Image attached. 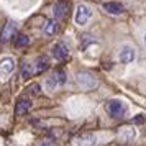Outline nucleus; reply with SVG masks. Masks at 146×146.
<instances>
[{
    "mask_svg": "<svg viewBox=\"0 0 146 146\" xmlns=\"http://www.w3.org/2000/svg\"><path fill=\"white\" fill-rule=\"evenodd\" d=\"M105 110L107 113L110 115V117H113V118H118V117H121L123 113H125V104L121 102V100L118 99H112V100H108L105 104Z\"/></svg>",
    "mask_w": 146,
    "mask_h": 146,
    "instance_id": "nucleus-1",
    "label": "nucleus"
},
{
    "mask_svg": "<svg viewBox=\"0 0 146 146\" xmlns=\"http://www.w3.org/2000/svg\"><path fill=\"white\" fill-rule=\"evenodd\" d=\"M64 82H66V74H64V71L56 69V71L51 74V77H48L46 79V89L48 90H54L56 87L62 86Z\"/></svg>",
    "mask_w": 146,
    "mask_h": 146,
    "instance_id": "nucleus-2",
    "label": "nucleus"
},
{
    "mask_svg": "<svg viewBox=\"0 0 146 146\" xmlns=\"http://www.w3.org/2000/svg\"><path fill=\"white\" fill-rule=\"evenodd\" d=\"M136 58V51H135V48L130 46V44H123V46H120L118 49V59L120 62H123V64H130L133 62Z\"/></svg>",
    "mask_w": 146,
    "mask_h": 146,
    "instance_id": "nucleus-3",
    "label": "nucleus"
},
{
    "mask_svg": "<svg viewBox=\"0 0 146 146\" xmlns=\"http://www.w3.org/2000/svg\"><path fill=\"white\" fill-rule=\"evenodd\" d=\"M90 17H92V12H90V8L87 7V5H79V7L76 8V15H74V21L82 27V25H86L87 21L90 20Z\"/></svg>",
    "mask_w": 146,
    "mask_h": 146,
    "instance_id": "nucleus-4",
    "label": "nucleus"
},
{
    "mask_svg": "<svg viewBox=\"0 0 146 146\" xmlns=\"http://www.w3.org/2000/svg\"><path fill=\"white\" fill-rule=\"evenodd\" d=\"M77 82H79L80 87H84L86 90H90L94 87H97V79H95V76H92L90 72H79L77 74Z\"/></svg>",
    "mask_w": 146,
    "mask_h": 146,
    "instance_id": "nucleus-5",
    "label": "nucleus"
},
{
    "mask_svg": "<svg viewBox=\"0 0 146 146\" xmlns=\"http://www.w3.org/2000/svg\"><path fill=\"white\" fill-rule=\"evenodd\" d=\"M15 33H17V25L13 21H7L0 31V43H7L12 38H15Z\"/></svg>",
    "mask_w": 146,
    "mask_h": 146,
    "instance_id": "nucleus-6",
    "label": "nucleus"
},
{
    "mask_svg": "<svg viewBox=\"0 0 146 146\" xmlns=\"http://www.w3.org/2000/svg\"><path fill=\"white\" fill-rule=\"evenodd\" d=\"M51 53H53V58L56 61H66L69 59V48L64 44V43H56L51 49Z\"/></svg>",
    "mask_w": 146,
    "mask_h": 146,
    "instance_id": "nucleus-7",
    "label": "nucleus"
},
{
    "mask_svg": "<svg viewBox=\"0 0 146 146\" xmlns=\"http://www.w3.org/2000/svg\"><path fill=\"white\" fill-rule=\"evenodd\" d=\"M13 69H15L13 58L5 56V58H2V59H0V76H2V77H7V76H10V74L13 72Z\"/></svg>",
    "mask_w": 146,
    "mask_h": 146,
    "instance_id": "nucleus-8",
    "label": "nucleus"
},
{
    "mask_svg": "<svg viewBox=\"0 0 146 146\" xmlns=\"http://www.w3.org/2000/svg\"><path fill=\"white\" fill-rule=\"evenodd\" d=\"M31 108V100L28 99V97H20V99L17 100V104H15V115H25Z\"/></svg>",
    "mask_w": 146,
    "mask_h": 146,
    "instance_id": "nucleus-9",
    "label": "nucleus"
},
{
    "mask_svg": "<svg viewBox=\"0 0 146 146\" xmlns=\"http://www.w3.org/2000/svg\"><path fill=\"white\" fill-rule=\"evenodd\" d=\"M95 141H97L95 135H92V133H82V135H79L77 138L74 139V146H94Z\"/></svg>",
    "mask_w": 146,
    "mask_h": 146,
    "instance_id": "nucleus-10",
    "label": "nucleus"
},
{
    "mask_svg": "<svg viewBox=\"0 0 146 146\" xmlns=\"http://www.w3.org/2000/svg\"><path fill=\"white\" fill-rule=\"evenodd\" d=\"M102 8L110 15H121L125 12V7H123L120 2H105V3L102 5Z\"/></svg>",
    "mask_w": 146,
    "mask_h": 146,
    "instance_id": "nucleus-11",
    "label": "nucleus"
},
{
    "mask_svg": "<svg viewBox=\"0 0 146 146\" xmlns=\"http://www.w3.org/2000/svg\"><path fill=\"white\" fill-rule=\"evenodd\" d=\"M118 138L121 141H125V143H130V141H133L136 138V130L133 126H123V128H120V131H118Z\"/></svg>",
    "mask_w": 146,
    "mask_h": 146,
    "instance_id": "nucleus-12",
    "label": "nucleus"
},
{
    "mask_svg": "<svg viewBox=\"0 0 146 146\" xmlns=\"http://www.w3.org/2000/svg\"><path fill=\"white\" fill-rule=\"evenodd\" d=\"M48 67H49V59H48L46 56H38L36 58V61H35V72L36 74H41L44 72Z\"/></svg>",
    "mask_w": 146,
    "mask_h": 146,
    "instance_id": "nucleus-13",
    "label": "nucleus"
},
{
    "mask_svg": "<svg viewBox=\"0 0 146 146\" xmlns=\"http://www.w3.org/2000/svg\"><path fill=\"white\" fill-rule=\"evenodd\" d=\"M58 30H59L58 20H48L44 23V27H43V33L46 35V36H54V35L58 33Z\"/></svg>",
    "mask_w": 146,
    "mask_h": 146,
    "instance_id": "nucleus-14",
    "label": "nucleus"
},
{
    "mask_svg": "<svg viewBox=\"0 0 146 146\" xmlns=\"http://www.w3.org/2000/svg\"><path fill=\"white\" fill-rule=\"evenodd\" d=\"M53 12H54V18H56V20L64 18L67 15V3L66 2H58V3H54Z\"/></svg>",
    "mask_w": 146,
    "mask_h": 146,
    "instance_id": "nucleus-15",
    "label": "nucleus"
},
{
    "mask_svg": "<svg viewBox=\"0 0 146 146\" xmlns=\"http://www.w3.org/2000/svg\"><path fill=\"white\" fill-rule=\"evenodd\" d=\"M13 43H15V48H25V46L30 44V38H28L27 35L20 33V35H17V36H15Z\"/></svg>",
    "mask_w": 146,
    "mask_h": 146,
    "instance_id": "nucleus-16",
    "label": "nucleus"
},
{
    "mask_svg": "<svg viewBox=\"0 0 146 146\" xmlns=\"http://www.w3.org/2000/svg\"><path fill=\"white\" fill-rule=\"evenodd\" d=\"M33 72H35V69L31 67V64H28V62H23V64H21V77H23V79L31 77Z\"/></svg>",
    "mask_w": 146,
    "mask_h": 146,
    "instance_id": "nucleus-17",
    "label": "nucleus"
},
{
    "mask_svg": "<svg viewBox=\"0 0 146 146\" xmlns=\"http://www.w3.org/2000/svg\"><path fill=\"white\" fill-rule=\"evenodd\" d=\"M30 92L33 94V95H38V94H40V86H38V84H33V86H30Z\"/></svg>",
    "mask_w": 146,
    "mask_h": 146,
    "instance_id": "nucleus-18",
    "label": "nucleus"
},
{
    "mask_svg": "<svg viewBox=\"0 0 146 146\" xmlns=\"http://www.w3.org/2000/svg\"><path fill=\"white\" fill-rule=\"evenodd\" d=\"M133 121H135V123H143V121H145V118H143L141 115H138V117H136V118L133 120Z\"/></svg>",
    "mask_w": 146,
    "mask_h": 146,
    "instance_id": "nucleus-19",
    "label": "nucleus"
},
{
    "mask_svg": "<svg viewBox=\"0 0 146 146\" xmlns=\"http://www.w3.org/2000/svg\"><path fill=\"white\" fill-rule=\"evenodd\" d=\"M40 146H53V143H49V141H43V143H40Z\"/></svg>",
    "mask_w": 146,
    "mask_h": 146,
    "instance_id": "nucleus-20",
    "label": "nucleus"
},
{
    "mask_svg": "<svg viewBox=\"0 0 146 146\" xmlns=\"http://www.w3.org/2000/svg\"><path fill=\"white\" fill-rule=\"evenodd\" d=\"M145 43H146V36H145Z\"/></svg>",
    "mask_w": 146,
    "mask_h": 146,
    "instance_id": "nucleus-21",
    "label": "nucleus"
}]
</instances>
